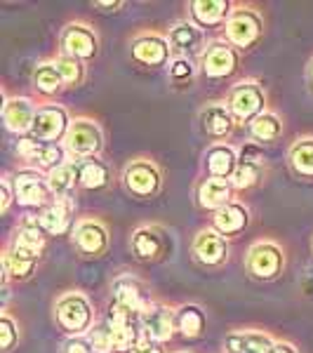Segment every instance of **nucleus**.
Listing matches in <instances>:
<instances>
[{"mask_svg":"<svg viewBox=\"0 0 313 353\" xmlns=\"http://www.w3.org/2000/svg\"><path fill=\"white\" fill-rule=\"evenodd\" d=\"M54 321L68 337L88 334L97 325L92 301L81 290H68L54 301Z\"/></svg>","mask_w":313,"mask_h":353,"instance_id":"nucleus-1","label":"nucleus"},{"mask_svg":"<svg viewBox=\"0 0 313 353\" xmlns=\"http://www.w3.org/2000/svg\"><path fill=\"white\" fill-rule=\"evenodd\" d=\"M264 38V14L250 5H236L224 24V38L236 50H252Z\"/></svg>","mask_w":313,"mask_h":353,"instance_id":"nucleus-2","label":"nucleus"},{"mask_svg":"<svg viewBox=\"0 0 313 353\" xmlns=\"http://www.w3.org/2000/svg\"><path fill=\"white\" fill-rule=\"evenodd\" d=\"M266 101H269V97H266L264 85L254 81V78H245V81L236 83L226 94V104H229L236 123L248 125V128L257 121L261 113L269 111Z\"/></svg>","mask_w":313,"mask_h":353,"instance_id":"nucleus-3","label":"nucleus"},{"mask_svg":"<svg viewBox=\"0 0 313 353\" xmlns=\"http://www.w3.org/2000/svg\"><path fill=\"white\" fill-rule=\"evenodd\" d=\"M64 149L68 158L76 163L99 158V153L104 151V130L94 118H73L64 139Z\"/></svg>","mask_w":313,"mask_h":353,"instance_id":"nucleus-4","label":"nucleus"},{"mask_svg":"<svg viewBox=\"0 0 313 353\" xmlns=\"http://www.w3.org/2000/svg\"><path fill=\"white\" fill-rule=\"evenodd\" d=\"M121 181L130 196L149 201V198H156L163 189V172L153 158L139 156L128 161L121 172Z\"/></svg>","mask_w":313,"mask_h":353,"instance_id":"nucleus-5","label":"nucleus"},{"mask_svg":"<svg viewBox=\"0 0 313 353\" xmlns=\"http://www.w3.org/2000/svg\"><path fill=\"white\" fill-rule=\"evenodd\" d=\"M14 191V201L24 208H45L48 203L54 201V193L50 189L48 174L33 168H21L14 174H10Z\"/></svg>","mask_w":313,"mask_h":353,"instance_id":"nucleus-6","label":"nucleus"},{"mask_svg":"<svg viewBox=\"0 0 313 353\" xmlns=\"http://www.w3.org/2000/svg\"><path fill=\"white\" fill-rule=\"evenodd\" d=\"M17 156L24 161L26 168L41 170L45 174L71 161L64 144H48V141H38L33 137H24L17 141Z\"/></svg>","mask_w":313,"mask_h":353,"instance_id":"nucleus-7","label":"nucleus"},{"mask_svg":"<svg viewBox=\"0 0 313 353\" xmlns=\"http://www.w3.org/2000/svg\"><path fill=\"white\" fill-rule=\"evenodd\" d=\"M245 269L257 281H276L285 269V250L273 241H257L248 250Z\"/></svg>","mask_w":313,"mask_h":353,"instance_id":"nucleus-8","label":"nucleus"},{"mask_svg":"<svg viewBox=\"0 0 313 353\" xmlns=\"http://www.w3.org/2000/svg\"><path fill=\"white\" fill-rule=\"evenodd\" d=\"M59 52L88 64L99 54V36L88 21H68L59 33Z\"/></svg>","mask_w":313,"mask_h":353,"instance_id":"nucleus-9","label":"nucleus"},{"mask_svg":"<svg viewBox=\"0 0 313 353\" xmlns=\"http://www.w3.org/2000/svg\"><path fill=\"white\" fill-rule=\"evenodd\" d=\"M68 128H71L68 111L61 104L48 101V104L38 106L28 137H33L38 141H48V144H64Z\"/></svg>","mask_w":313,"mask_h":353,"instance_id":"nucleus-10","label":"nucleus"},{"mask_svg":"<svg viewBox=\"0 0 313 353\" xmlns=\"http://www.w3.org/2000/svg\"><path fill=\"white\" fill-rule=\"evenodd\" d=\"M73 248L88 259H99L109 252L111 236L106 229L104 221L94 219V217H83L81 221H76L73 226Z\"/></svg>","mask_w":313,"mask_h":353,"instance_id":"nucleus-11","label":"nucleus"},{"mask_svg":"<svg viewBox=\"0 0 313 353\" xmlns=\"http://www.w3.org/2000/svg\"><path fill=\"white\" fill-rule=\"evenodd\" d=\"M141 334L158 344H165L177 332V309H170L163 301H149L146 309L139 313Z\"/></svg>","mask_w":313,"mask_h":353,"instance_id":"nucleus-12","label":"nucleus"},{"mask_svg":"<svg viewBox=\"0 0 313 353\" xmlns=\"http://www.w3.org/2000/svg\"><path fill=\"white\" fill-rule=\"evenodd\" d=\"M130 52H132V59L137 64L149 68L168 66L174 59L172 45H170L168 36H161V33L153 31H144L139 36H134L132 43H130Z\"/></svg>","mask_w":313,"mask_h":353,"instance_id":"nucleus-13","label":"nucleus"},{"mask_svg":"<svg viewBox=\"0 0 313 353\" xmlns=\"http://www.w3.org/2000/svg\"><path fill=\"white\" fill-rule=\"evenodd\" d=\"M238 64H241V57H238V50L231 48L226 41H212L208 43L203 57L198 59V66H201V73L212 81H221V78H229L236 73Z\"/></svg>","mask_w":313,"mask_h":353,"instance_id":"nucleus-14","label":"nucleus"},{"mask_svg":"<svg viewBox=\"0 0 313 353\" xmlns=\"http://www.w3.org/2000/svg\"><path fill=\"white\" fill-rule=\"evenodd\" d=\"M191 252L203 266L219 269V266H224L226 261H229L231 250H229V241H226L219 231H214L212 226H210V229H201L193 236Z\"/></svg>","mask_w":313,"mask_h":353,"instance_id":"nucleus-15","label":"nucleus"},{"mask_svg":"<svg viewBox=\"0 0 313 353\" xmlns=\"http://www.w3.org/2000/svg\"><path fill=\"white\" fill-rule=\"evenodd\" d=\"M198 123H201L203 134L214 139V144L229 139L238 125L226 101H208V104L198 111Z\"/></svg>","mask_w":313,"mask_h":353,"instance_id":"nucleus-16","label":"nucleus"},{"mask_svg":"<svg viewBox=\"0 0 313 353\" xmlns=\"http://www.w3.org/2000/svg\"><path fill=\"white\" fill-rule=\"evenodd\" d=\"M149 297L144 294V285L137 281L134 276H121L113 281L111 285V309L134 313L139 316L141 311L149 304Z\"/></svg>","mask_w":313,"mask_h":353,"instance_id":"nucleus-17","label":"nucleus"},{"mask_svg":"<svg viewBox=\"0 0 313 353\" xmlns=\"http://www.w3.org/2000/svg\"><path fill=\"white\" fill-rule=\"evenodd\" d=\"M168 41L172 45L174 57H189V59H201L205 52V33L201 26L193 21H177L168 33Z\"/></svg>","mask_w":313,"mask_h":353,"instance_id":"nucleus-18","label":"nucleus"},{"mask_svg":"<svg viewBox=\"0 0 313 353\" xmlns=\"http://www.w3.org/2000/svg\"><path fill=\"white\" fill-rule=\"evenodd\" d=\"M73 212H76V198H54L45 208L38 210V224L48 236H64L73 221Z\"/></svg>","mask_w":313,"mask_h":353,"instance_id":"nucleus-19","label":"nucleus"},{"mask_svg":"<svg viewBox=\"0 0 313 353\" xmlns=\"http://www.w3.org/2000/svg\"><path fill=\"white\" fill-rule=\"evenodd\" d=\"M38 106L26 97H8L3 99V123L5 130L12 134H28L33 128V118H36Z\"/></svg>","mask_w":313,"mask_h":353,"instance_id":"nucleus-20","label":"nucleus"},{"mask_svg":"<svg viewBox=\"0 0 313 353\" xmlns=\"http://www.w3.org/2000/svg\"><path fill=\"white\" fill-rule=\"evenodd\" d=\"M203 161H205V172H208V176L231 181L233 172H236V168H238V161H241V153H238L236 146L226 144V141H217V144L208 146Z\"/></svg>","mask_w":313,"mask_h":353,"instance_id":"nucleus-21","label":"nucleus"},{"mask_svg":"<svg viewBox=\"0 0 313 353\" xmlns=\"http://www.w3.org/2000/svg\"><path fill=\"white\" fill-rule=\"evenodd\" d=\"M38 261H41V254L14 248V245L8 243V248L3 252V285H8L10 281H26V278H31Z\"/></svg>","mask_w":313,"mask_h":353,"instance_id":"nucleus-22","label":"nucleus"},{"mask_svg":"<svg viewBox=\"0 0 313 353\" xmlns=\"http://www.w3.org/2000/svg\"><path fill=\"white\" fill-rule=\"evenodd\" d=\"M233 184L229 179H214V176H205V179L198 181L196 186V203L201 205L208 212H217L224 205H229L233 198Z\"/></svg>","mask_w":313,"mask_h":353,"instance_id":"nucleus-23","label":"nucleus"},{"mask_svg":"<svg viewBox=\"0 0 313 353\" xmlns=\"http://www.w3.org/2000/svg\"><path fill=\"white\" fill-rule=\"evenodd\" d=\"M276 339L264 330H233L224 339V353H269Z\"/></svg>","mask_w":313,"mask_h":353,"instance_id":"nucleus-24","label":"nucleus"},{"mask_svg":"<svg viewBox=\"0 0 313 353\" xmlns=\"http://www.w3.org/2000/svg\"><path fill=\"white\" fill-rule=\"evenodd\" d=\"M236 5L229 0H193L189 5L191 21L201 28H212V26H224L229 21Z\"/></svg>","mask_w":313,"mask_h":353,"instance_id":"nucleus-25","label":"nucleus"},{"mask_svg":"<svg viewBox=\"0 0 313 353\" xmlns=\"http://www.w3.org/2000/svg\"><path fill=\"white\" fill-rule=\"evenodd\" d=\"M264 172H266V165H264V158L261 153L250 146L248 151L241 153V161H238V168L236 172L231 176V184L236 191H245V189H252L257 186L261 179H264Z\"/></svg>","mask_w":313,"mask_h":353,"instance_id":"nucleus-26","label":"nucleus"},{"mask_svg":"<svg viewBox=\"0 0 313 353\" xmlns=\"http://www.w3.org/2000/svg\"><path fill=\"white\" fill-rule=\"evenodd\" d=\"M250 226V208L241 201H231L212 214V229L224 238L238 236Z\"/></svg>","mask_w":313,"mask_h":353,"instance_id":"nucleus-27","label":"nucleus"},{"mask_svg":"<svg viewBox=\"0 0 313 353\" xmlns=\"http://www.w3.org/2000/svg\"><path fill=\"white\" fill-rule=\"evenodd\" d=\"M132 252L141 261H156L165 254V231L161 226H139L132 233Z\"/></svg>","mask_w":313,"mask_h":353,"instance_id":"nucleus-28","label":"nucleus"},{"mask_svg":"<svg viewBox=\"0 0 313 353\" xmlns=\"http://www.w3.org/2000/svg\"><path fill=\"white\" fill-rule=\"evenodd\" d=\"M45 243H48V233L38 224L36 214H26V217L17 224L12 241H10V245H14V248L28 250V252H36V254H43Z\"/></svg>","mask_w":313,"mask_h":353,"instance_id":"nucleus-29","label":"nucleus"},{"mask_svg":"<svg viewBox=\"0 0 313 353\" xmlns=\"http://www.w3.org/2000/svg\"><path fill=\"white\" fill-rule=\"evenodd\" d=\"M113 179L111 165L101 158H88V161L78 163V181H81V189L85 191H99L106 189Z\"/></svg>","mask_w":313,"mask_h":353,"instance_id":"nucleus-30","label":"nucleus"},{"mask_svg":"<svg viewBox=\"0 0 313 353\" xmlns=\"http://www.w3.org/2000/svg\"><path fill=\"white\" fill-rule=\"evenodd\" d=\"M31 85H33V90H36V94H41V97H54L66 88L64 81H61L59 68L54 64V59L38 61L36 68H33Z\"/></svg>","mask_w":313,"mask_h":353,"instance_id":"nucleus-31","label":"nucleus"},{"mask_svg":"<svg viewBox=\"0 0 313 353\" xmlns=\"http://www.w3.org/2000/svg\"><path fill=\"white\" fill-rule=\"evenodd\" d=\"M208 316L203 306L198 304H181L177 309V332L186 339H198L205 332Z\"/></svg>","mask_w":313,"mask_h":353,"instance_id":"nucleus-32","label":"nucleus"},{"mask_svg":"<svg viewBox=\"0 0 313 353\" xmlns=\"http://www.w3.org/2000/svg\"><path fill=\"white\" fill-rule=\"evenodd\" d=\"M48 181H50V189H52L54 198H73V193L81 186V181H78V163L68 161L61 165V168L52 170V172L48 174Z\"/></svg>","mask_w":313,"mask_h":353,"instance_id":"nucleus-33","label":"nucleus"},{"mask_svg":"<svg viewBox=\"0 0 313 353\" xmlns=\"http://www.w3.org/2000/svg\"><path fill=\"white\" fill-rule=\"evenodd\" d=\"M248 130L254 141H259V144H271V141H278L283 137V132H285V123H283V118L278 116V113L266 111V113H261Z\"/></svg>","mask_w":313,"mask_h":353,"instance_id":"nucleus-34","label":"nucleus"},{"mask_svg":"<svg viewBox=\"0 0 313 353\" xmlns=\"http://www.w3.org/2000/svg\"><path fill=\"white\" fill-rule=\"evenodd\" d=\"M287 163L299 176H313V137H299L287 151Z\"/></svg>","mask_w":313,"mask_h":353,"instance_id":"nucleus-35","label":"nucleus"},{"mask_svg":"<svg viewBox=\"0 0 313 353\" xmlns=\"http://www.w3.org/2000/svg\"><path fill=\"white\" fill-rule=\"evenodd\" d=\"M54 64L59 68L61 73V81H64L66 88H78L85 81V64L76 57H68V54H57L54 57Z\"/></svg>","mask_w":313,"mask_h":353,"instance_id":"nucleus-36","label":"nucleus"},{"mask_svg":"<svg viewBox=\"0 0 313 353\" xmlns=\"http://www.w3.org/2000/svg\"><path fill=\"white\" fill-rule=\"evenodd\" d=\"M198 68L201 66H198L196 59H189V57H174L168 66V76L174 85H186L196 78Z\"/></svg>","mask_w":313,"mask_h":353,"instance_id":"nucleus-37","label":"nucleus"},{"mask_svg":"<svg viewBox=\"0 0 313 353\" xmlns=\"http://www.w3.org/2000/svg\"><path fill=\"white\" fill-rule=\"evenodd\" d=\"M88 339H90V344L94 346L97 353H116L113 351V337H111L109 323H97L88 332Z\"/></svg>","mask_w":313,"mask_h":353,"instance_id":"nucleus-38","label":"nucleus"},{"mask_svg":"<svg viewBox=\"0 0 313 353\" xmlns=\"http://www.w3.org/2000/svg\"><path fill=\"white\" fill-rule=\"evenodd\" d=\"M17 341H19V325H17L14 318L5 311L3 316H0V346L8 353L14 349Z\"/></svg>","mask_w":313,"mask_h":353,"instance_id":"nucleus-39","label":"nucleus"},{"mask_svg":"<svg viewBox=\"0 0 313 353\" xmlns=\"http://www.w3.org/2000/svg\"><path fill=\"white\" fill-rule=\"evenodd\" d=\"M64 353H97V351L90 344L88 334H81V337H68L64 341Z\"/></svg>","mask_w":313,"mask_h":353,"instance_id":"nucleus-40","label":"nucleus"},{"mask_svg":"<svg viewBox=\"0 0 313 353\" xmlns=\"http://www.w3.org/2000/svg\"><path fill=\"white\" fill-rule=\"evenodd\" d=\"M0 193H3V201H0V212L8 214L10 212V205L14 201V191H12V181H10V174H5L0 179Z\"/></svg>","mask_w":313,"mask_h":353,"instance_id":"nucleus-41","label":"nucleus"},{"mask_svg":"<svg viewBox=\"0 0 313 353\" xmlns=\"http://www.w3.org/2000/svg\"><path fill=\"white\" fill-rule=\"evenodd\" d=\"M132 353H168V351H165V349H163V344H158V341L141 337V339L134 344Z\"/></svg>","mask_w":313,"mask_h":353,"instance_id":"nucleus-42","label":"nucleus"},{"mask_svg":"<svg viewBox=\"0 0 313 353\" xmlns=\"http://www.w3.org/2000/svg\"><path fill=\"white\" fill-rule=\"evenodd\" d=\"M269 353H299V349L294 344H290V341H276Z\"/></svg>","mask_w":313,"mask_h":353,"instance_id":"nucleus-43","label":"nucleus"},{"mask_svg":"<svg viewBox=\"0 0 313 353\" xmlns=\"http://www.w3.org/2000/svg\"><path fill=\"white\" fill-rule=\"evenodd\" d=\"M94 8H101V10H106V12H116V10H121V8H125V3L123 0H116V3H111V0H97L94 3Z\"/></svg>","mask_w":313,"mask_h":353,"instance_id":"nucleus-44","label":"nucleus"},{"mask_svg":"<svg viewBox=\"0 0 313 353\" xmlns=\"http://www.w3.org/2000/svg\"><path fill=\"white\" fill-rule=\"evenodd\" d=\"M309 78H311V85H313V59L309 61Z\"/></svg>","mask_w":313,"mask_h":353,"instance_id":"nucleus-45","label":"nucleus"},{"mask_svg":"<svg viewBox=\"0 0 313 353\" xmlns=\"http://www.w3.org/2000/svg\"><path fill=\"white\" fill-rule=\"evenodd\" d=\"M179 353H184V351H179Z\"/></svg>","mask_w":313,"mask_h":353,"instance_id":"nucleus-46","label":"nucleus"}]
</instances>
